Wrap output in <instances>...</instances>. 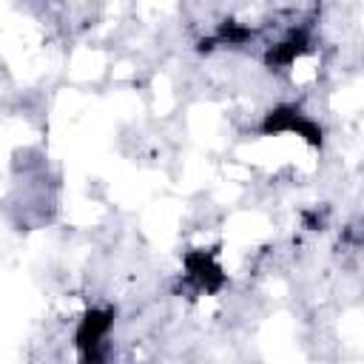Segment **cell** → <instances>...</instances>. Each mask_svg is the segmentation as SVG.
Listing matches in <instances>:
<instances>
[{"label":"cell","mask_w":364,"mask_h":364,"mask_svg":"<svg viewBox=\"0 0 364 364\" xmlns=\"http://www.w3.org/2000/svg\"><path fill=\"white\" fill-rule=\"evenodd\" d=\"M111 327V313L108 310H91L82 321H80V330H77V344L88 353V358L94 355V347L100 344V338L108 333Z\"/></svg>","instance_id":"1"}]
</instances>
